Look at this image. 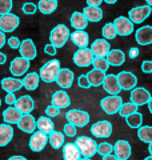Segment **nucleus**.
<instances>
[{
  "mask_svg": "<svg viewBox=\"0 0 152 160\" xmlns=\"http://www.w3.org/2000/svg\"><path fill=\"white\" fill-rule=\"evenodd\" d=\"M96 152L99 155H101V156H105V155H109V153L114 152V146L107 143V142H104L101 144H98V151Z\"/></svg>",
  "mask_w": 152,
  "mask_h": 160,
  "instance_id": "79ce46f5",
  "label": "nucleus"
},
{
  "mask_svg": "<svg viewBox=\"0 0 152 160\" xmlns=\"http://www.w3.org/2000/svg\"><path fill=\"white\" fill-rule=\"evenodd\" d=\"M16 126L19 127L20 131L25 133H32L36 129V120L31 113H23L19 122L16 123Z\"/></svg>",
  "mask_w": 152,
  "mask_h": 160,
  "instance_id": "6ab92c4d",
  "label": "nucleus"
},
{
  "mask_svg": "<svg viewBox=\"0 0 152 160\" xmlns=\"http://www.w3.org/2000/svg\"><path fill=\"white\" fill-rule=\"evenodd\" d=\"M152 13V7H149L148 4L145 6H139L134 7L128 11V19L134 24H141L145 19H148Z\"/></svg>",
  "mask_w": 152,
  "mask_h": 160,
  "instance_id": "423d86ee",
  "label": "nucleus"
},
{
  "mask_svg": "<svg viewBox=\"0 0 152 160\" xmlns=\"http://www.w3.org/2000/svg\"><path fill=\"white\" fill-rule=\"evenodd\" d=\"M87 78H88V82L91 84V87H99V86L103 84V80L105 78V72L94 68L87 73Z\"/></svg>",
  "mask_w": 152,
  "mask_h": 160,
  "instance_id": "72a5a7b5",
  "label": "nucleus"
},
{
  "mask_svg": "<svg viewBox=\"0 0 152 160\" xmlns=\"http://www.w3.org/2000/svg\"><path fill=\"white\" fill-rule=\"evenodd\" d=\"M114 153L119 160H128L131 156V144L127 140H118L114 146Z\"/></svg>",
  "mask_w": 152,
  "mask_h": 160,
  "instance_id": "412c9836",
  "label": "nucleus"
},
{
  "mask_svg": "<svg viewBox=\"0 0 152 160\" xmlns=\"http://www.w3.org/2000/svg\"><path fill=\"white\" fill-rule=\"evenodd\" d=\"M85 2H87V6H91V7H100L103 0H85Z\"/></svg>",
  "mask_w": 152,
  "mask_h": 160,
  "instance_id": "5fc2aeb1",
  "label": "nucleus"
},
{
  "mask_svg": "<svg viewBox=\"0 0 152 160\" xmlns=\"http://www.w3.org/2000/svg\"><path fill=\"white\" fill-rule=\"evenodd\" d=\"M2 103H3V102H2V99H0V106H2Z\"/></svg>",
  "mask_w": 152,
  "mask_h": 160,
  "instance_id": "774afa93",
  "label": "nucleus"
},
{
  "mask_svg": "<svg viewBox=\"0 0 152 160\" xmlns=\"http://www.w3.org/2000/svg\"><path fill=\"white\" fill-rule=\"evenodd\" d=\"M6 62H7V55L6 53H3V52H0V64H6Z\"/></svg>",
  "mask_w": 152,
  "mask_h": 160,
  "instance_id": "4d7b16f0",
  "label": "nucleus"
},
{
  "mask_svg": "<svg viewBox=\"0 0 152 160\" xmlns=\"http://www.w3.org/2000/svg\"><path fill=\"white\" fill-rule=\"evenodd\" d=\"M0 86H2V89L6 92H15V91H19L20 88L23 87V82L18 78H4L2 80V83H0Z\"/></svg>",
  "mask_w": 152,
  "mask_h": 160,
  "instance_id": "a878e982",
  "label": "nucleus"
},
{
  "mask_svg": "<svg viewBox=\"0 0 152 160\" xmlns=\"http://www.w3.org/2000/svg\"><path fill=\"white\" fill-rule=\"evenodd\" d=\"M19 24H20V19L18 15L11 13V12L0 15V31L4 33L13 32L19 27Z\"/></svg>",
  "mask_w": 152,
  "mask_h": 160,
  "instance_id": "0eeeda50",
  "label": "nucleus"
},
{
  "mask_svg": "<svg viewBox=\"0 0 152 160\" xmlns=\"http://www.w3.org/2000/svg\"><path fill=\"white\" fill-rule=\"evenodd\" d=\"M151 99V93L148 89L145 88H141V87H138V88H132L131 89V95H129V100L131 103L136 104L138 107L140 106H144V104L148 103V100Z\"/></svg>",
  "mask_w": 152,
  "mask_h": 160,
  "instance_id": "ddd939ff",
  "label": "nucleus"
},
{
  "mask_svg": "<svg viewBox=\"0 0 152 160\" xmlns=\"http://www.w3.org/2000/svg\"><path fill=\"white\" fill-rule=\"evenodd\" d=\"M103 2H105L107 4H115L116 2H118V0H103Z\"/></svg>",
  "mask_w": 152,
  "mask_h": 160,
  "instance_id": "680f3d73",
  "label": "nucleus"
},
{
  "mask_svg": "<svg viewBox=\"0 0 152 160\" xmlns=\"http://www.w3.org/2000/svg\"><path fill=\"white\" fill-rule=\"evenodd\" d=\"M79 160H91V158H84V156H83V158H80Z\"/></svg>",
  "mask_w": 152,
  "mask_h": 160,
  "instance_id": "69168bd1",
  "label": "nucleus"
},
{
  "mask_svg": "<svg viewBox=\"0 0 152 160\" xmlns=\"http://www.w3.org/2000/svg\"><path fill=\"white\" fill-rule=\"evenodd\" d=\"M144 160H152V155H149V156H147Z\"/></svg>",
  "mask_w": 152,
  "mask_h": 160,
  "instance_id": "338daca9",
  "label": "nucleus"
},
{
  "mask_svg": "<svg viewBox=\"0 0 152 160\" xmlns=\"http://www.w3.org/2000/svg\"><path fill=\"white\" fill-rule=\"evenodd\" d=\"M103 160H119V159L116 158L115 155L109 153V155H105V156H103Z\"/></svg>",
  "mask_w": 152,
  "mask_h": 160,
  "instance_id": "13d9d810",
  "label": "nucleus"
},
{
  "mask_svg": "<svg viewBox=\"0 0 152 160\" xmlns=\"http://www.w3.org/2000/svg\"><path fill=\"white\" fill-rule=\"evenodd\" d=\"M107 62L109 66L112 67H119L121 64H124L125 62V53L121 49H109V52L107 53Z\"/></svg>",
  "mask_w": 152,
  "mask_h": 160,
  "instance_id": "393cba45",
  "label": "nucleus"
},
{
  "mask_svg": "<svg viewBox=\"0 0 152 160\" xmlns=\"http://www.w3.org/2000/svg\"><path fill=\"white\" fill-rule=\"evenodd\" d=\"M135 40L139 46H149V44H152V26H144L136 29Z\"/></svg>",
  "mask_w": 152,
  "mask_h": 160,
  "instance_id": "a211bd4d",
  "label": "nucleus"
},
{
  "mask_svg": "<svg viewBox=\"0 0 152 160\" xmlns=\"http://www.w3.org/2000/svg\"><path fill=\"white\" fill-rule=\"evenodd\" d=\"M145 3H147V4H148V6H149V7H152V0H145Z\"/></svg>",
  "mask_w": 152,
  "mask_h": 160,
  "instance_id": "0e129e2a",
  "label": "nucleus"
},
{
  "mask_svg": "<svg viewBox=\"0 0 152 160\" xmlns=\"http://www.w3.org/2000/svg\"><path fill=\"white\" fill-rule=\"evenodd\" d=\"M138 111V106L136 104H134V103H123L120 106V108H119V113H120V116L121 118H125V116H128V115H131V113H134V112H136Z\"/></svg>",
  "mask_w": 152,
  "mask_h": 160,
  "instance_id": "ea45409f",
  "label": "nucleus"
},
{
  "mask_svg": "<svg viewBox=\"0 0 152 160\" xmlns=\"http://www.w3.org/2000/svg\"><path fill=\"white\" fill-rule=\"evenodd\" d=\"M78 84H79L80 88H84V89L91 88V84H89V82H88L87 75H80V76L78 78Z\"/></svg>",
  "mask_w": 152,
  "mask_h": 160,
  "instance_id": "49530a36",
  "label": "nucleus"
},
{
  "mask_svg": "<svg viewBox=\"0 0 152 160\" xmlns=\"http://www.w3.org/2000/svg\"><path fill=\"white\" fill-rule=\"evenodd\" d=\"M92 66L95 69H100V71H103V72H107V69L109 68V64L105 58H94Z\"/></svg>",
  "mask_w": 152,
  "mask_h": 160,
  "instance_id": "a19ab883",
  "label": "nucleus"
},
{
  "mask_svg": "<svg viewBox=\"0 0 152 160\" xmlns=\"http://www.w3.org/2000/svg\"><path fill=\"white\" fill-rule=\"evenodd\" d=\"M73 80H75V75L69 68H60L55 82H56V84L60 88L67 89V88L72 87Z\"/></svg>",
  "mask_w": 152,
  "mask_h": 160,
  "instance_id": "2eb2a0df",
  "label": "nucleus"
},
{
  "mask_svg": "<svg viewBox=\"0 0 152 160\" xmlns=\"http://www.w3.org/2000/svg\"><path fill=\"white\" fill-rule=\"evenodd\" d=\"M29 69V60L24 59V58H15L11 64H9V71H11L12 76L19 78L23 76V75L27 73V71Z\"/></svg>",
  "mask_w": 152,
  "mask_h": 160,
  "instance_id": "9b49d317",
  "label": "nucleus"
},
{
  "mask_svg": "<svg viewBox=\"0 0 152 160\" xmlns=\"http://www.w3.org/2000/svg\"><path fill=\"white\" fill-rule=\"evenodd\" d=\"M19 52H20V56L27 59V60H33L36 58L38 51H36V47H35V43L32 42L31 39H25L23 42H20V47H19Z\"/></svg>",
  "mask_w": 152,
  "mask_h": 160,
  "instance_id": "dca6fc26",
  "label": "nucleus"
},
{
  "mask_svg": "<svg viewBox=\"0 0 152 160\" xmlns=\"http://www.w3.org/2000/svg\"><path fill=\"white\" fill-rule=\"evenodd\" d=\"M59 69H60V62L56 59H52V60H49V62H47L45 64L42 66L40 72H39V76L45 83H53L55 80H56Z\"/></svg>",
  "mask_w": 152,
  "mask_h": 160,
  "instance_id": "f257e3e1",
  "label": "nucleus"
},
{
  "mask_svg": "<svg viewBox=\"0 0 152 160\" xmlns=\"http://www.w3.org/2000/svg\"><path fill=\"white\" fill-rule=\"evenodd\" d=\"M47 143H48V135L43 133L42 131L38 132L33 131L31 135V139H29V148L33 152H40L45 148Z\"/></svg>",
  "mask_w": 152,
  "mask_h": 160,
  "instance_id": "4468645a",
  "label": "nucleus"
},
{
  "mask_svg": "<svg viewBox=\"0 0 152 160\" xmlns=\"http://www.w3.org/2000/svg\"><path fill=\"white\" fill-rule=\"evenodd\" d=\"M13 139V128L11 124H0V147H6Z\"/></svg>",
  "mask_w": 152,
  "mask_h": 160,
  "instance_id": "cd10ccee",
  "label": "nucleus"
},
{
  "mask_svg": "<svg viewBox=\"0 0 152 160\" xmlns=\"http://www.w3.org/2000/svg\"><path fill=\"white\" fill-rule=\"evenodd\" d=\"M69 39L76 47L87 48L89 43V35L84 29H75L72 33H69Z\"/></svg>",
  "mask_w": 152,
  "mask_h": 160,
  "instance_id": "4be33fe9",
  "label": "nucleus"
},
{
  "mask_svg": "<svg viewBox=\"0 0 152 160\" xmlns=\"http://www.w3.org/2000/svg\"><path fill=\"white\" fill-rule=\"evenodd\" d=\"M22 112L18 111L15 107L12 106H9L7 109H4L3 111V120H4V123H7V124H16L19 122V119L22 118Z\"/></svg>",
  "mask_w": 152,
  "mask_h": 160,
  "instance_id": "c756f323",
  "label": "nucleus"
},
{
  "mask_svg": "<svg viewBox=\"0 0 152 160\" xmlns=\"http://www.w3.org/2000/svg\"><path fill=\"white\" fill-rule=\"evenodd\" d=\"M101 86L104 87L105 92H108V95H119V92L121 91L119 82H118V78H116V75H112V73L105 75Z\"/></svg>",
  "mask_w": 152,
  "mask_h": 160,
  "instance_id": "5701e85b",
  "label": "nucleus"
},
{
  "mask_svg": "<svg viewBox=\"0 0 152 160\" xmlns=\"http://www.w3.org/2000/svg\"><path fill=\"white\" fill-rule=\"evenodd\" d=\"M139 53H140V51H139V48H136V47H132V48H129V52H128V56L131 58V59H136L139 56Z\"/></svg>",
  "mask_w": 152,
  "mask_h": 160,
  "instance_id": "864d4df0",
  "label": "nucleus"
},
{
  "mask_svg": "<svg viewBox=\"0 0 152 160\" xmlns=\"http://www.w3.org/2000/svg\"><path fill=\"white\" fill-rule=\"evenodd\" d=\"M22 82H23V87L25 89H28V91H35V89L39 87L40 76L36 72H29V73L25 75Z\"/></svg>",
  "mask_w": 152,
  "mask_h": 160,
  "instance_id": "2f4dec72",
  "label": "nucleus"
},
{
  "mask_svg": "<svg viewBox=\"0 0 152 160\" xmlns=\"http://www.w3.org/2000/svg\"><path fill=\"white\" fill-rule=\"evenodd\" d=\"M91 133H92L95 138L107 139L111 136V133H112V123L108 122V120H101V122L95 123L94 126L91 127Z\"/></svg>",
  "mask_w": 152,
  "mask_h": 160,
  "instance_id": "1a4fd4ad",
  "label": "nucleus"
},
{
  "mask_svg": "<svg viewBox=\"0 0 152 160\" xmlns=\"http://www.w3.org/2000/svg\"><path fill=\"white\" fill-rule=\"evenodd\" d=\"M22 11L25 15H33L35 12L38 11V6L36 4H33V3H24L23 7H22Z\"/></svg>",
  "mask_w": 152,
  "mask_h": 160,
  "instance_id": "c03bdc74",
  "label": "nucleus"
},
{
  "mask_svg": "<svg viewBox=\"0 0 152 160\" xmlns=\"http://www.w3.org/2000/svg\"><path fill=\"white\" fill-rule=\"evenodd\" d=\"M7 43V39H6V33L0 31V48L4 47V44Z\"/></svg>",
  "mask_w": 152,
  "mask_h": 160,
  "instance_id": "6e6d98bb",
  "label": "nucleus"
},
{
  "mask_svg": "<svg viewBox=\"0 0 152 160\" xmlns=\"http://www.w3.org/2000/svg\"><path fill=\"white\" fill-rule=\"evenodd\" d=\"M101 35H103V38H104L105 40H114L116 36H118L114 23H107V24H104L103 29H101Z\"/></svg>",
  "mask_w": 152,
  "mask_h": 160,
  "instance_id": "58836bf2",
  "label": "nucleus"
},
{
  "mask_svg": "<svg viewBox=\"0 0 152 160\" xmlns=\"http://www.w3.org/2000/svg\"><path fill=\"white\" fill-rule=\"evenodd\" d=\"M125 122L129 128H139L143 124V115L136 111L134 113L128 115V116H125Z\"/></svg>",
  "mask_w": 152,
  "mask_h": 160,
  "instance_id": "e433bc0d",
  "label": "nucleus"
},
{
  "mask_svg": "<svg viewBox=\"0 0 152 160\" xmlns=\"http://www.w3.org/2000/svg\"><path fill=\"white\" fill-rule=\"evenodd\" d=\"M63 133L65 135V136H68V138H75V136H76V127L73 126V124L67 123V124L64 126Z\"/></svg>",
  "mask_w": 152,
  "mask_h": 160,
  "instance_id": "a18cd8bd",
  "label": "nucleus"
},
{
  "mask_svg": "<svg viewBox=\"0 0 152 160\" xmlns=\"http://www.w3.org/2000/svg\"><path fill=\"white\" fill-rule=\"evenodd\" d=\"M75 144H76V147L79 148L80 155L84 158H92L96 155V151H98V143L88 136L76 138Z\"/></svg>",
  "mask_w": 152,
  "mask_h": 160,
  "instance_id": "7ed1b4c3",
  "label": "nucleus"
},
{
  "mask_svg": "<svg viewBox=\"0 0 152 160\" xmlns=\"http://www.w3.org/2000/svg\"><path fill=\"white\" fill-rule=\"evenodd\" d=\"M69 29L64 24H58L55 28H52V31L49 33V42L51 44H53L56 48H62L65 46V43L69 39Z\"/></svg>",
  "mask_w": 152,
  "mask_h": 160,
  "instance_id": "f03ea898",
  "label": "nucleus"
},
{
  "mask_svg": "<svg viewBox=\"0 0 152 160\" xmlns=\"http://www.w3.org/2000/svg\"><path fill=\"white\" fill-rule=\"evenodd\" d=\"M45 113H47L48 118H55V116H59L60 109L58 107H55V106H48L47 108H45Z\"/></svg>",
  "mask_w": 152,
  "mask_h": 160,
  "instance_id": "de8ad7c7",
  "label": "nucleus"
},
{
  "mask_svg": "<svg viewBox=\"0 0 152 160\" xmlns=\"http://www.w3.org/2000/svg\"><path fill=\"white\" fill-rule=\"evenodd\" d=\"M83 15L85 16V19L88 20V23H98L103 19V9L100 7H91L87 6L83 8Z\"/></svg>",
  "mask_w": 152,
  "mask_h": 160,
  "instance_id": "bb28decb",
  "label": "nucleus"
},
{
  "mask_svg": "<svg viewBox=\"0 0 152 160\" xmlns=\"http://www.w3.org/2000/svg\"><path fill=\"white\" fill-rule=\"evenodd\" d=\"M149 146H148V152H149V155H152V142L151 143H148Z\"/></svg>",
  "mask_w": 152,
  "mask_h": 160,
  "instance_id": "e2e57ef3",
  "label": "nucleus"
},
{
  "mask_svg": "<svg viewBox=\"0 0 152 160\" xmlns=\"http://www.w3.org/2000/svg\"><path fill=\"white\" fill-rule=\"evenodd\" d=\"M65 119L67 122L73 124L75 127H80L83 128L89 123V115L88 112L82 111V109H69V111L65 113Z\"/></svg>",
  "mask_w": 152,
  "mask_h": 160,
  "instance_id": "39448f33",
  "label": "nucleus"
},
{
  "mask_svg": "<svg viewBox=\"0 0 152 160\" xmlns=\"http://www.w3.org/2000/svg\"><path fill=\"white\" fill-rule=\"evenodd\" d=\"M44 52L47 53V55H49V56H55V55L58 53V48L53 46V44H45L44 46Z\"/></svg>",
  "mask_w": 152,
  "mask_h": 160,
  "instance_id": "8fccbe9b",
  "label": "nucleus"
},
{
  "mask_svg": "<svg viewBox=\"0 0 152 160\" xmlns=\"http://www.w3.org/2000/svg\"><path fill=\"white\" fill-rule=\"evenodd\" d=\"M48 142L53 149H60L64 144V133L53 129L51 133H48Z\"/></svg>",
  "mask_w": 152,
  "mask_h": 160,
  "instance_id": "c9c22d12",
  "label": "nucleus"
},
{
  "mask_svg": "<svg viewBox=\"0 0 152 160\" xmlns=\"http://www.w3.org/2000/svg\"><path fill=\"white\" fill-rule=\"evenodd\" d=\"M141 71L144 73H152V60H144L141 63Z\"/></svg>",
  "mask_w": 152,
  "mask_h": 160,
  "instance_id": "3c124183",
  "label": "nucleus"
},
{
  "mask_svg": "<svg viewBox=\"0 0 152 160\" xmlns=\"http://www.w3.org/2000/svg\"><path fill=\"white\" fill-rule=\"evenodd\" d=\"M7 44L9 46V48H12V49H19V47H20V40H19V38H16V36H11V38H8Z\"/></svg>",
  "mask_w": 152,
  "mask_h": 160,
  "instance_id": "09e8293b",
  "label": "nucleus"
},
{
  "mask_svg": "<svg viewBox=\"0 0 152 160\" xmlns=\"http://www.w3.org/2000/svg\"><path fill=\"white\" fill-rule=\"evenodd\" d=\"M36 127H38L39 131H42L43 133L48 135V133H51L55 129V124H53L52 120H51V118H48V116H40L38 119V122H36Z\"/></svg>",
  "mask_w": 152,
  "mask_h": 160,
  "instance_id": "f704fd0d",
  "label": "nucleus"
},
{
  "mask_svg": "<svg viewBox=\"0 0 152 160\" xmlns=\"http://www.w3.org/2000/svg\"><path fill=\"white\" fill-rule=\"evenodd\" d=\"M8 160H27V158H24V156H11Z\"/></svg>",
  "mask_w": 152,
  "mask_h": 160,
  "instance_id": "bf43d9fd",
  "label": "nucleus"
},
{
  "mask_svg": "<svg viewBox=\"0 0 152 160\" xmlns=\"http://www.w3.org/2000/svg\"><path fill=\"white\" fill-rule=\"evenodd\" d=\"M51 102H52V106L58 107L59 109H63V108L69 107L71 99H69V95L65 91H56L52 95Z\"/></svg>",
  "mask_w": 152,
  "mask_h": 160,
  "instance_id": "b1692460",
  "label": "nucleus"
},
{
  "mask_svg": "<svg viewBox=\"0 0 152 160\" xmlns=\"http://www.w3.org/2000/svg\"><path fill=\"white\" fill-rule=\"evenodd\" d=\"M12 7H13L12 0H0V15L11 12Z\"/></svg>",
  "mask_w": 152,
  "mask_h": 160,
  "instance_id": "37998d69",
  "label": "nucleus"
},
{
  "mask_svg": "<svg viewBox=\"0 0 152 160\" xmlns=\"http://www.w3.org/2000/svg\"><path fill=\"white\" fill-rule=\"evenodd\" d=\"M13 106L22 113H31L35 108V102L29 95H23V96L16 99V102H15Z\"/></svg>",
  "mask_w": 152,
  "mask_h": 160,
  "instance_id": "aec40b11",
  "label": "nucleus"
},
{
  "mask_svg": "<svg viewBox=\"0 0 152 160\" xmlns=\"http://www.w3.org/2000/svg\"><path fill=\"white\" fill-rule=\"evenodd\" d=\"M15 102H16V96H15L13 92H7L6 95V103L8 106H13Z\"/></svg>",
  "mask_w": 152,
  "mask_h": 160,
  "instance_id": "603ef678",
  "label": "nucleus"
},
{
  "mask_svg": "<svg viewBox=\"0 0 152 160\" xmlns=\"http://www.w3.org/2000/svg\"><path fill=\"white\" fill-rule=\"evenodd\" d=\"M116 78H118L120 88L124 89V91H131V89L135 88L136 84H138V78H136L132 72H128V71L119 72L116 75Z\"/></svg>",
  "mask_w": 152,
  "mask_h": 160,
  "instance_id": "f8f14e48",
  "label": "nucleus"
},
{
  "mask_svg": "<svg viewBox=\"0 0 152 160\" xmlns=\"http://www.w3.org/2000/svg\"><path fill=\"white\" fill-rule=\"evenodd\" d=\"M94 53L89 48H79L78 51L73 53V63L76 64L78 67H89L92 64V60H94Z\"/></svg>",
  "mask_w": 152,
  "mask_h": 160,
  "instance_id": "6e6552de",
  "label": "nucleus"
},
{
  "mask_svg": "<svg viewBox=\"0 0 152 160\" xmlns=\"http://www.w3.org/2000/svg\"><path fill=\"white\" fill-rule=\"evenodd\" d=\"M63 158L64 160H79L80 159V151L79 148L76 147L75 143H67L63 144Z\"/></svg>",
  "mask_w": 152,
  "mask_h": 160,
  "instance_id": "c85d7f7f",
  "label": "nucleus"
},
{
  "mask_svg": "<svg viewBox=\"0 0 152 160\" xmlns=\"http://www.w3.org/2000/svg\"><path fill=\"white\" fill-rule=\"evenodd\" d=\"M36 6H38V9L43 15H51L56 11L59 2L58 0H39Z\"/></svg>",
  "mask_w": 152,
  "mask_h": 160,
  "instance_id": "473e14b6",
  "label": "nucleus"
},
{
  "mask_svg": "<svg viewBox=\"0 0 152 160\" xmlns=\"http://www.w3.org/2000/svg\"><path fill=\"white\" fill-rule=\"evenodd\" d=\"M89 49L92 51L95 58H105V56H107V53L109 52L111 46H109L108 40H105L104 38H101V39H96L95 42L91 44Z\"/></svg>",
  "mask_w": 152,
  "mask_h": 160,
  "instance_id": "f3484780",
  "label": "nucleus"
},
{
  "mask_svg": "<svg viewBox=\"0 0 152 160\" xmlns=\"http://www.w3.org/2000/svg\"><path fill=\"white\" fill-rule=\"evenodd\" d=\"M138 138L143 143L152 142V127L151 126H140L138 128Z\"/></svg>",
  "mask_w": 152,
  "mask_h": 160,
  "instance_id": "4c0bfd02",
  "label": "nucleus"
},
{
  "mask_svg": "<svg viewBox=\"0 0 152 160\" xmlns=\"http://www.w3.org/2000/svg\"><path fill=\"white\" fill-rule=\"evenodd\" d=\"M121 104H123V99L119 95H108L107 98L101 99L100 107L107 115H115L119 112V108Z\"/></svg>",
  "mask_w": 152,
  "mask_h": 160,
  "instance_id": "20e7f679",
  "label": "nucleus"
},
{
  "mask_svg": "<svg viewBox=\"0 0 152 160\" xmlns=\"http://www.w3.org/2000/svg\"><path fill=\"white\" fill-rule=\"evenodd\" d=\"M147 106H148V109H149V112L152 113V96H151V99L148 100V103H147Z\"/></svg>",
  "mask_w": 152,
  "mask_h": 160,
  "instance_id": "052dcab7",
  "label": "nucleus"
},
{
  "mask_svg": "<svg viewBox=\"0 0 152 160\" xmlns=\"http://www.w3.org/2000/svg\"><path fill=\"white\" fill-rule=\"evenodd\" d=\"M114 26L116 29V33L120 36H129L134 32V23L128 18L119 16L114 20Z\"/></svg>",
  "mask_w": 152,
  "mask_h": 160,
  "instance_id": "9d476101",
  "label": "nucleus"
},
{
  "mask_svg": "<svg viewBox=\"0 0 152 160\" xmlns=\"http://www.w3.org/2000/svg\"><path fill=\"white\" fill-rule=\"evenodd\" d=\"M69 23L75 29H85L88 26V20L85 19L83 12L75 11L69 18Z\"/></svg>",
  "mask_w": 152,
  "mask_h": 160,
  "instance_id": "7c9ffc66",
  "label": "nucleus"
}]
</instances>
